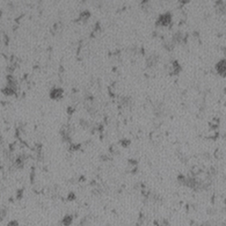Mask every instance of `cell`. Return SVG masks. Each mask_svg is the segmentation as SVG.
Segmentation results:
<instances>
[{
  "label": "cell",
  "mask_w": 226,
  "mask_h": 226,
  "mask_svg": "<svg viewBox=\"0 0 226 226\" xmlns=\"http://www.w3.org/2000/svg\"><path fill=\"white\" fill-rule=\"evenodd\" d=\"M157 22L159 23V25H161V26H169L170 24V22H171V15H169V13L161 15L159 16V18L157 19Z\"/></svg>",
  "instance_id": "obj_1"
},
{
  "label": "cell",
  "mask_w": 226,
  "mask_h": 226,
  "mask_svg": "<svg viewBox=\"0 0 226 226\" xmlns=\"http://www.w3.org/2000/svg\"><path fill=\"white\" fill-rule=\"evenodd\" d=\"M216 69H217V71H218L219 74L222 75V76L224 75V71H225V62H224V59L218 63V65L216 66Z\"/></svg>",
  "instance_id": "obj_2"
},
{
  "label": "cell",
  "mask_w": 226,
  "mask_h": 226,
  "mask_svg": "<svg viewBox=\"0 0 226 226\" xmlns=\"http://www.w3.org/2000/svg\"><path fill=\"white\" fill-rule=\"evenodd\" d=\"M63 94V91L59 88H55L51 92V97L53 98H60Z\"/></svg>",
  "instance_id": "obj_3"
},
{
  "label": "cell",
  "mask_w": 226,
  "mask_h": 226,
  "mask_svg": "<svg viewBox=\"0 0 226 226\" xmlns=\"http://www.w3.org/2000/svg\"><path fill=\"white\" fill-rule=\"evenodd\" d=\"M6 215H7V210H5V209L0 210V221L4 220Z\"/></svg>",
  "instance_id": "obj_4"
},
{
  "label": "cell",
  "mask_w": 226,
  "mask_h": 226,
  "mask_svg": "<svg viewBox=\"0 0 226 226\" xmlns=\"http://www.w3.org/2000/svg\"><path fill=\"white\" fill-rule=\"evenodd\" d=\"M89 16H90V14L88 13V12H82L81 14H80V18L81 19V20H87L88 18H89Z\"/></svg>",
  "instance_id": "obj_5"
},
{
  "label": "cell",
  "mask_w": 226,
  "mask_h": 226,
  "mask_svg": "<svg viewBox=\"0 0 226 226\" xmlns=\"http://www.w3.org/2000/svg\"><path fill=\"white\" fill-rule=\"evenodd\" d=\"M8 226H18V224H16L15 221H12V222H10L9 224V225Z\"/></svg>",
  "instance_id": "obj_6"
}]
</instances>
